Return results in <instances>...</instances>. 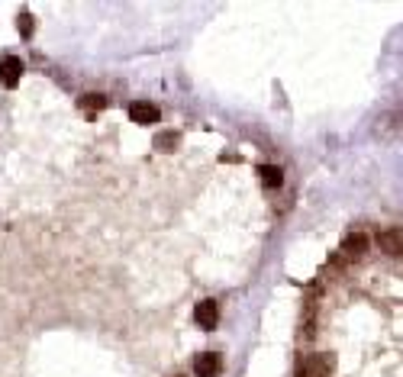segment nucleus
Masks as SVG:
<instances>
[{
	"instance_id": "f257e3e1",
	"label": "nucleus",
	"mask_w": 403,
	"mask_h": 377,
	"mask_svg": "<svg viewBox=\"0 0 403 377\" xmlns=\"http://www.w3.org/2000/svg\"><path fill=\"white\" fill-rule=\"evenodd\" d=\"M220 371H223V358L216 352H203L197 358V365H194V374L197 377H220Z\"/></svg>"
},
{
	"instance_id": "f03ea898",
	"label": "nucleus",
	"mask_w": 403,
	"mask_h": 377,
	"mask_svg": "<svg viewBox=\"0 0 403 377\" xmlns=\"http://www.w3.org/2000/svg\"><path fill=\"white\" fill-rule=\"evenodd\" d=\"M194 316H197L200 329H216V323H220V306H216V300H200Z\"/></svg>"
},
{
	"instance_id": "7ed1b4c3",
	"label": "nucleus",
	"mask_w": 403,
	"mask_h": 377,
	"mask_svg": "<svg viewBox=\"0 0 403 377\" xmlns=\"http://www.w3.org/2000/svg\"><path fill=\"white\" fill-rule=\"evenodd\" d=\"M23 78V62L20 58H3L0 62V84H7V87H16Z\"/></svg>"
},
{
	"instance_id": "20e7f679",
	"label": "nucleus",
	"mask_w": 403,
	"mask_h": 377,
	"mask_svg": "<svg viewBox=\"0 0 403 377\" xmlns=\"http://www.w3.org/2000/svg\"><path fill=\"white\" fill-rule=\"evenodd\" d=\"M159 106H152V104H133L129 106V119L133 123H155L159 119Z\"/></svg>"
},
{
	"instance_id": "39448f33",
	"label": "nucleus",
	"mask_w": 403,
	"mask_h": 377,
	"mask_svg": "<svg viewBox=\"0 0 403 377\" xmlns=\"http://www.w3.org/2000/svg\"><path fill=\"white\" fill-rule=\"evenodd\" d=\"M104 106H106L104 94H84L81 100H78V110H84V116H97Z\"/></svg>"
},
{
	"instance_id": "423d86ee",
	"label": "nucleus",
	"mask_w": 403,
	"mask_h": 377,
	"mask_svg": "<svg viewBox=\"0 0 403 377\" xmlns=\"http://www.w3.org/2000/svg\"><path fill=\"white\" fill-rule=\"evenodd\" d=\"M258 174H262V184H265V187H281V181H284V174H281V168L277 165H262L258 168Z\"/></svg>"
},
{
	"instance_id": "0eeeda50",
	"label": "nucleus",
	"mask_w": 403,
	"mask_h": 377,
	"mask_svg": "<svg viewBox=\"0 0 403 377\" xmlns=\"http://www.w3.org/2000/svg\"><path fill=\"white\" fill-rule=\"evenodd\" d=\"M365 249H368V236L365 232H355V236L345 239V255H361Z\"/></svg>"
},
{
	"instance_id": "6e6552de",
	"label": "nucleus",
	"mask_w": 403,
	"mask_h": 377,
	"mask_svg": "<svg viewBox=\"0 0 403 377\" xmlns=\"http://www.w3.org/2000/svg\"><path fill=\"white\" fill-rule=\"evenodd\" d=\"M381 249H384V251H391L393 258H397V255H400V232H397V229L384 232V236H381Z\"/></svg>"
},
{
	"instance_id": "1a4fd4ad",
	"label": "nucleus",
	"mask_w": 403,
	"mask_h": 377,
	"mask_svg": "<svg viewBox=\"0 0 403 377\" xmlns=\"http://www.w3.org/2000/svg\"><path fill=\"white\" fill-rule=\"evenodd\" d=\"M174 146H178V136H174V133H161V136L155 139V148H159V152H171Z\"/></svg>"
},
{
	"instance_id": "9d476101",
	"label": "nucleus",
	"mask_w": 403,
	"mask_h": 377,
	"mask_svg": "<svg viewBox=\"0 0 403 377\" xmlns=\"http://www.w3.org/2000/svg\"><path fill=\"white\" fill-rule=\"evenodd\" d=\"M16 26H20V36H26V39L32 36V16H30V13H20V20H16Z\"/></svg>"
}]
</instances>
